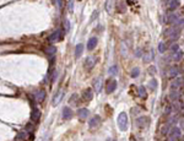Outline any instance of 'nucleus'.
I'll list each match as a JSON object with an SVG mask.
<instances>
[{
	"label": "nucleus",
	"mask_w": 184,
	"mask_h": 141,
	"mask_svg": "<svg viewBox=\"0 0 184 141\" xmlns=\"http://www.w3.org/2000/svg\"><path fill=\"white\" fill-rule=\"evenodd\" d=\"M118 126L122 131H125L128 129V115H126V113L122 112L120 114L118 115Z\"/></svg>",
	"instance_id": "1"
},
{
	"label": "nucleus",
	"mask_w": 184,
	"mask_h": 141,
	"mask_svg": "<svg viewBox=\"0 0 184 141\" xmlns=\"http://www.w3.org/2000/svg\"><path fill=\"white\" fill-rule=\"evenodd\" d=\"M150 124V119L147 117H141V118H137L136 119V125L139 128H145Z\"/></svg>",
	"instance_id": "2"
},
{
	"label": "nucleus",
	"mask_w": 184,
	"mask_h": 141,
	"mask_svg": "<svg viewBox=\"0 0 184 141\" xmlns=\"http://www.w3.org/2000/svg\"><path fill=\"white\" fill-rule=\"evenodd\" d=\"M182 86H183V77H179V79H176L174 81H172V82H171V88H172L173 91L182 88Z\"/></svg>",
	"instance_id": "3"
},
{
	"label": "nucleus",
	"mask_w": 184,
	"mask_h": 141,
	"mask_svg": "<svg viewBox=\"0 0 184 141\" xmlns=\"http://www.w3.org/2000/svg\"><path fill=\"white\" fill-rule=\"evenodd\" d=\"M63 97H64V91H58L57 92V94L54 96V98H53V106L55 107V106H58L59 103H60V101L63 99Z\"/></svg>",
	"instance_id": "4"
},
{
	"label": "nucleus",
	"mask_w": 184,
	"mask_h": 141,
	"mask_svg": "<svg viewBox=\"0 0 184 141\" xmlns=\"http://www.w3.org/2000/svg\"><path fill=\"white\" fill-rule=\"evenodd\" d=\"M62 117H63L64 120L71 119V117H72V111H71V108H69V107H65V108H64V109H63V113H62Z\"/></svg>",
	"instance_id": "5"
},
{
	"label": "nucleus",
	"mask_w": 184,
	"mask_h": 141,
	"mask_svg": "<svg viewBox=\"0 0 184 141\" xmlns=\"http://www.w3.org/2000/svg\"><path fill=\"white\" fill-rule=\"evenodd\" d=\"M93 98V93H92V90L91 88H87L84 93H82V99L85 102H90L91 99Z\"/></svg>",
	"instance_id": "6"
},
{
	"label": "nucleus",
	"mask_w": 184,
	"mask_h": 141,
	"mask_svg": "<svg viewBox=\"0 0 184 141\" xmlns=\"http://www.w3.org/2000/svg\"><path fill=\"white\" fill-rule=\"evenodd\" d=\"M97 43H98V39L96 37L90 38L89 43H87V49H89V51H93V49L96 48V45H97Z\"/></svg>",
	"instance_id": "7"
},
{
	"label": "nucleus",
	"mask_w": 184,
	"mask_h": 141,
	"mask_svg": "<svg viewBox=\"0 0 184 141\" xmlns=\"http://www.w3.org/2000/svg\"><path fill=\"white\" fill-rule=\"evenodd\" d=\"M116 88H117V81L116 80H110L108 82V85H107V92L112 93V92L116 91Z\"/></svg>",
	"instance_id": "8"
},
{
	"label": "nucleus",
	"mask_w": 184,
	"mask_h": 141,
	"mask_svg": "<svg viewBox=\"0 0 184 141\" xmlns=\"http://www.w3.org/2000/svg\"><path fill=\"white\" fill-rule=\"evenodd\" d=\"M178 74H179V67H178V66L169 67V71H168V77H169V79H173V77H176Z\"/></svg>",
	"instance_id": "9"
},
{
	"label": "nucleus",
	"mask_w": 184,
	"mask_h": 141,
	"mask_svg": "<svg viewBox=\"0 0 184 141\" xmlns=\"http://www.w3.org/2000/svg\"><path fill=\"white\" fill-rule=\"evenodd\" d=\"M93 88L96 92H101V88H102V79L101 77H97L93 81Z\"/></svg>",
	"instance_id": "10"
},
{
	"label": "nucleus",
	"mask_w": 184,
	"mask_h": 141,
	"mask_svg": "<svg viewBox=\"0 0 184 141\" xmlns=\"http://www.w3.org/2000/svg\"><path fill=\"white\" fill-rule=\"evenodd\" d=\"M39 117H41V111L38 108H34L33 111H32V114H31V120L32 121H37L39 119Z\"/></svg>",
	"instance_id": "11"
},
{
	"label": "nucleus",
	"mask_w": 184,
	"mask_h": 141,
	"mask_svg": "<svg viewBox=\"0 0 184 141\" xmlns=\"http://www.w3.org/2000/svg\"><path fill=\"white\" fill-rule=\"evenodd\" d=\"M44 98H45V91L41 90V91H38V92L36 93V101L37 102H43Z\"/></svg>",
	"instance_id": "12"
},
{
	"label": "nucleus",
	"mask_w": 184,
	"mask_h": 141,
	"mask_svg": "<svg viewBox=\"0 0 184 141\" xmlns=\"http://www.w3.org/2000/svg\"><path fill=\"white\" fill-rule=\"evenodd\" d=\"M99 121H101V118H99L98 115H95V117L90 120V123H89L90 128H95L96 125H98V124H99Z\"/></svg>",
	"instance_id": "13"
},
{
	"label": "nucleus",
	"mask_w": 184,
	"mask_h": 141,
	"mask_svg": "<svg viewBox=\"0 0 184 141\" xmlns=\"http://www.w3.org/2000/svg\"><path fill=\"white\" fill-rule=\"evenodd\" d=\"M59 38H60V31L57 30V31H55V32H53L52 36L49 37V40H50L52 43H54V42H57Z\"/></svg>",
	"instance_id": "14"
},
{
	"label": "nucleus",
	"mask_w": 184,
	"mask_h": 141,
	"mask_svg": "<svg viewBox=\"0 0 184 141\" xmlns=\"http://www.w3.org/2000/svg\"><path fill=\"white\" fill-rule=\"evenodd\" d=\"M179 6V0H171V3L168 4V10L173 11Z\"/></svg>",
	"instance_id": "15"
},
{
	"label": "nucleus",
	"mask_w": 184,
	"mask_h": 141,
	"mask_svg": "<svg viewBox=\"0 0 184 141\" xmlns=\"http://www.w3.org/2000/svg\"><path fill=\"white\" fill-rule=\"evenodd\" d=\"M168 136H182V131L179 128H172L169 130Z\"/></svg>",
	"instance_id": "16"
},
{
	"label": "nucleus",
	"mask_w": 184,
	"mask_h": 141,
	"mask_svg": "<svg viewBox=\"0 0 184 141\" xmlns=\"http://www.w3.org/2000/svg\"><path fill=\"white\" fill-rule=\"evenodd\" d=\"M82 51H84V44L79 43V44L76 45V48H75V57L76 58H80V55L82 54Z\"/></svg>",
	"instance_id": "17"
},
{
	"label": "nucleus",
	"mask_w": 184,
	"mask_h": 141,
	"mask_svg": "<svg viewBox=\"0 0 184 141\" xmlns=\"http://www.w3.org/2000/svg\"><path fill=\"white\" fill-rule=\"evenodd\" d=\"M89 113H90V111H89L87 108H81L80 111H79V117L84 119V118H87V117H89Z\"/></svg>",
	"instance_id": "18"
},
{
	"label": "nucleus",
	"mask_w": 184,
	"mask_h": 141,
	"mask_svg": "<svg viewBox=\"0 0 184 141\" xmlns=\"http://www.w3.org/2000/svg\"><path fill=\"white\" fill-rule=\"evenodd\" d=\"M137 94H139L141 98H146V97H147V93H146L144 86H140V87L137 88Z\"/></svg>",
	"instance_id": "19"
},
{
	"label": "nucleus",
	"mask_w": 184,
	"mask_h": 141,
	"mask_svg": "<svg viewBox=\"0 0 184 141\" xmlns=\"http://www.w3.org/2000/svg\"><path fill=\"white\" fill-rule=\"evenodd\" d=\"M93 65H95V59L93 58H87L86 61H85V66L87 67V69H91Z\"/></svg>",
	"instance_id": "20"
},
{
	"label": "nucleus",
	"mask_w": 184,
	"mask_h": 141,
	"mask_svg": "<svg viewBox=\"0 0 184 141\" xmlns=\"http://www.w3.org/2000/svg\"><path fill=\"white\" fill-rule=\"evenodd\" d=\"M55 52H57V48H55V47H52V45H50V47H47V48H45V53H47L48 55H54Z\"/></svg>",
	"instance_id": "21"
},
{
	"label": "nucleus",
	"mask_w": 184,
	"mask_h": 141,
	"mask_svg": "<svg viewBox=\"0 0 184 141\" xmlns=\"http://www.w3.org/2000/svg\"><path fill=\"white\" fill-rule=\"evenodd\" d=\"M142 59H144L145 63H149L151 59H152V52H151V51H150V52H146V54H145L144 57H142Z\"/></svg>",
	"instance_id": "22"
},
{
	"label": "nucleus",
	"mask_w": 184,
	"mask_h": 141,
	"mask_svg": "<svg viewBox=\"0 0 184 141\" xmlns=\"http://www.w3.org/2000/svg\"><path fill=\"white\" fill-rule=\"evenodd\" d=\"M125 10H126V6L124 5V3L122 1H118V11L119 12H125Z\"/></svg>",
	"instance_id": "23"
},
{
	"label": "nucleus",
	"mask_w": 184,
	"mask_h": 141,
	"mask_svg": "<svg viewBox=\"0 0 184 141\" xmlns=\"http://www.w3.org/2000/svg\"><path fill=\"white\" fill-rule=\"evenodd\" d=\"M113 4H114V0H107V3H106V10L108 12H110V10H112Z\"/></svg>",
	"instance_id": "24"
},
{
	"label": "nucleus",
	"mask_w": 184,
	"mask_h": 141,
	"mask_svg": "<svg viewBox=\"0 0 184 141\" xmlns=\"http://www.w3.org/2000/svg\"><path fill=\"white\" fill-rule=\"evenodd\" d=\"M183 58V52L182 51H177L176 54H174V60L176 61H181Z\"/></svg>",
	"instance_id": "25"
},
{
	"label": "nucleus",
	"mask_w": 184,
	"mask_h": 141,
	"mask_svg": "<svg viewBox=\"0 0 184 141\" xmlns=\"http://www.w3.org/2000/svg\"><path fill=\"white\" fill-rule=\"evenodd\" d=\"M109 74L110 75H117L118 74V66L117 65H113L109 67Z\"/></svg>",
	"instance_id": "26"
},
{
	"label": "nucleus",
	"mask_w": 184,
	"mask_h": 141,
	"mask_svg": "<svg viewBox=\"0 0 184 141\" xmlns=\"http://www.w3.org/2000/svg\"><path fill=\"white\" fill-rule=\"evenodd\" d=\"M139 74H140V70L137 69V67H134V69L131 70V72H130V76L131 77H137V76H139Z\"/></svg>",
	"instance_id": "27"
},
{
	"label": "nucleus",
	"mask_w": 184,
	"mask_h": 141,
	"mask_svg": "<svg viewBox=\"0 0 184 141\" xmlns=\"http://www.w3.org/2000/svg\"><path fill=\"white\" fill-rule=\"evenodd\" d=\"M149 86H150V88L151 90H156V87H157V81H156V80H151L150 81V82H149Z\"/></svg>",
	"instance_id": "28"
},
{
	"label": "nucleus",
	"mask_w": 184,
	"mask_h": 141,
	"mask_svg": "<svg viewBox=\"0 0 184 141\" xmlns=\"http://www.w3.org/2000/svg\"><path fill=\"white\" fill-rule=\"evenodd\" d=\"M169 98L173 99V101H174V99H177V98H179V92H177V91H173V92L169 94Z\"/></svg>",
	"instance_id": "29"
},
{
	"label": "nucleus",
	"mask_w": 184,
	"mask_h": 141,
	"mask_svg": "<svg viewBox=\"0 0 184 141\" xmlns=\"http://www.w3.org/2000/svg\"><path fill=\"white\" fill-rule=\"evenodd\" d=\"M158 51H160V53H164V52H166V44H164L163 42H160V44H158Z\"/></svg>",
	"instance_id": "30"
},
{
	"label": "nucleus",
	"mask_w": 184,
	"mask_h": 141,
	"mask_svg": "<svg viewBox=\"0 0 184 141\" xmlns=\"http://www.w3.org/2000/svg\"><path fill=\"white\" fill-rule=\"evenodd\" d=\"M27 138V131H22V133H20V134H18L17 135V140H20V139H22V140H25Z\"/></svg>",
	"instance_id": "31"
},
{
	"label": "nucleus",
	"mask_w": 184,
	"mask_h": 141,
	"mask_svg": "<svg viewBox=\"0 0 184 141\" xmlns=\"http://www.w3.org/2000/svg\"><path fill=\"white\" fill-rule=\"evenodd\" d=\"M182 136H168V139L166 141H179V139H181Z\"/></svg>",
	"instance_id": "32"
},
{
	"label": "nucleus",
	"mask_w": 184,
	"mask_h": 141,
	"mask_svg": "<svg viewBox=\"0 0 184 141\" xmlns=\"http://www.w3.org/2000/svg\"><path fill=\"white\" fill-rule=\"evenodd\" d=\"M68 9H69V11H72V10H74V0H69Z\"/></svg>",
	"instance_id": "33"
},
{
	"label": "nucleus",
	"mask_w": 184,
	"mask_h": 141,
	"mask_svg": "<svg viewBox=\"0 0 184 141\" xmlns=\"http://www.w3.org/2000/svg\"><path fill=\"white\" fill-rule=\"evenodd\" d=\"M171 112H172V107H171V106H168V107H166V111H164V114H166V115H168V114H171Z\"/></svg>",
	"instance_id": "34"
},
{
	"label": "nucleus",
	"mask_w": 184,
	"mask_h": 141,
	"mask_svg": "<svg viewBox=\"0 0 184 141\" xmlns=\"http://www.w3.org/2000/svg\"><path fill=\"white\" fill-rule=\"evenodd\" d=\"M171 51H172V53H176L177 51H179V45L178 44H174L173 47L171 48Z\"/></svg>",
	"instance_id": "35"
},
{
	"label": "nucleus",
	"mask_w": 184,
	"mask_h": 141,
	"mask_svg": "<svg viewBox=\"0 0 184 141\" xmlns=\"http://www.w3.org/2000/svg\"><path fill=\"white\" fill-rule=\"evenodd\" d=\"M64 24H65V32H69V21L65 20L64 21Z\"/></svg>",
	"instance_id": "36"
},
{
	"label": "nucleus",
	"mask_w": 184,
	"mask_h": 141,
	"mask_svg": "<svg viewBox=\"0 0 184 141\" xmlns=\"http://www.w3.org/2000/svg\"><path fill=\"white\" fill-rule=\"evenodd\" d=\"M149 71L151 72V74H155V72H156V71H155V67H151V69H150Z\"/></svg>",
	"instance_id": "37"
}]
</instances>
